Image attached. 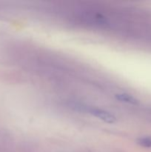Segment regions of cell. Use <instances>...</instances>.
Returning <instances> with one entry per match:
<instances>
[{
	"label": "cell",
	"mask_w": 151,
	"mask_h": 152,
	"mask_svg": "<svg viewBox=\"0 0 151 152\" xmlns=\"http://www.w3.org/2000/svg\"><path fill=\"white\" fill-rule=\"evenodd\" d=\"M90 114H93L97 118L100 119L101 120L104 121L105 123L112 124L116 121V118L113 114H110V112L105 111L102 109H99V108H90Z\"/></svg>",
	"instance_id": "obj_1"
},
{
	"label": "cell",
	"mask_w": 151,
	"mask_h": 152,
	"mask_svg": "<svg viewBox=\"0 0 151 152\" xmlns=\"http://www.w3.org/2000/svg\"><path fill=\"white\" fill-rule=\"evenodd\" d=\"M115 98L121 102L132 104V105H137L139 103V100L136 97H134L132 95L128 94H118L115 95Z\"/></svg>",
	"instance_id": "obj_2"
},
{
	"label": "cell",
	"mask_w": 151,
	"mask_h": 152,
	"mask_svg": "<svg viewBox=\"0 0 151 152\" xmlns=\"http://www.w3.org/2000/svg\"><path fill=\"white\" fill-rule=\"evenodd\" d=\"M138 143L142 147L151 148V137H145L139 138L138 140Z\"/></svg>",
	"instance_id": "obj_3"
}]
</instances>
